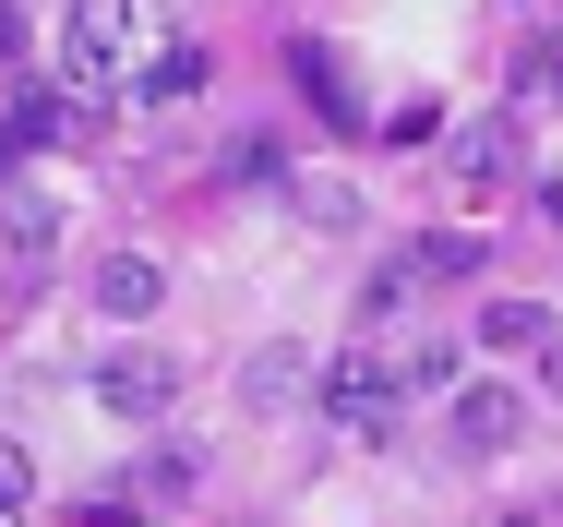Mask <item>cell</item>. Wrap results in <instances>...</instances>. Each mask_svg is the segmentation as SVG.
I'll return each instance as SVG.
<instances>
[{"label":"cell","mask_w":563,"mask_h":527,"mask_svg":"<svg viewBox=\"0 0 563 527\" xmlns=\"http://www.w3.org/2000/svg\"><path fill=\"white\" fill-rule=\"evenodd\" d=\"M347 443H384V431H408V372H384V360H324V396H312Z\"/></svg>","instance_id":"cell-2"},{"label":"cell","mask_w":563,"mask_h":527,"mask_svg":"<svg viewBox=\"0 0 563 527\" xmlns=\"http://www.w3.org/2000/svg\"><path fill=\"white\" fill-rule=\"evenodd\" d=\"M432 132H444V108H432V97H408V108H384V144H432Z\"/></svg>","instance_id":"cell-16"},{"label":"cell","mask_w":563,"mask_h":527,"mask_svg":"<svg viewBox=\"0 0 563 527\" xmlns=\"http://www.w3.org/2000/svg\"><path fill=\"white\" fill-rule=\"evenodd\" d=\"M312 396H324V360H312V348H252V372H240V408L288 420V408H312Z\"/></svg>","instance_id":"cell-5"},{"label":"cell","mask_w":563,"mask_h":527,"mask_svg":"<svg viewBox=\"0 0 563 527\" xmlns=\"http://www.w3.org/2000/svg\"><path fill=\"white\" fill-rule=\"evenodd\" d=\"M97 408H109V420H168V408H180V360H168V348H109V360H97Z\"/></svg>","instance_id":"cell-3"},{"label":"cell","mask_w":563,"mask_h":527,"mask_svg":"<svg viewBox=\"0 0 563 527\" xmlns=\"http://www.w3.org/2000/svg\"><path fill=\"white\" fill-rule=\"evenodd\" d=\"M120 504H132V516H180V504H192V455H180V443H156V455L132 468V492H120Z\"/></svg>","instance_id":"cell-10"},{"label":"cell","mask_w":563,"mask_h":527,"mask_svg":"<svg viewBox=\"0 0 563 527\" xmlns=\"http://www.w3.org/2000/svg\"><path fill=\"white\" fill-rule=\"evenodd\" d=\"M73 132H85V108H73V97H12V120H0V144H12V156L73 144Z\"/></svg>","instance_id":"cell-12"},{"label":"cell","mask_w":563,"mask_h":527,"mask_svg":"<svg viewBox=\"0 0 563 527\" xmlns=\"http://www.w3.org/2000/svg\"><path fill=\"white\" fill-rule=\"evenodd\" d=\"M156 300H168V264H156V252H109V264H97V312L109 323H144Z\"/></svg>","instance_id":"cell-9"},{"label":"cell","mask_w":563,"mask_h":527,"mask_svg":"<svg viewBox=\"0 0 563 527\" xmlns=\"http://www.w3.org/2000/svg\"><path fill=\"white\" fill-rule=\"evenodd\" d=\"M0 527H24V516H0Z\"/></svg>","instance_id":"cell-21"},{"label":"cell","mask_w":563,"mask_h":527,"mask_svg":"<svg viewBox=\"0 0 563 527\" xmlns=\"http://www.w3.org/2000/svg\"><path fill=\"white\" fill-rule=\"evenodd\" d=\"M408 396H455V348H420L408 360Z\"/></svg>","instance_id":"cell-17"},{"label":"cell","mask_w":563,"mask_h":527,"mask_svg":"<svg viewBox=\"0 0 563 527\" xmlns=\"http://www.w3.org/2000/svg\"><path fill=\"white\" fill-rule=\"evenodd\" d=\"M24 504H36V455L0 431V516H24Z\"/></svg>","instance_id":"cell-15"},{"label":"cell","mask_w":563,"mask_h":527,"mask_svg":"<svg viewBox=\"0 0 563 527\" xmlns=\"http://www.w3.org/2000/svg\"><path fill=\"white\" fill-rule=\"evenodd\" d=\"M0 240H12L24 264H36V252L60 240V205H48V193H0Z\"/></svg>","instance_id":"cell-14"},{"label":"cell","mask_w":563,"mask_h":527,"mask_svg":"<svg viewBox=\"0 0 563 527\" xmlns=\"http://www.w3.org/2000/svg\"><path fill=\"white\" fill-rule=\"evenodd\" d=\"M444 168L467 180V193H504V180H528V132H516V120H467V132L444 144Z\"/></svg>","instance_id":"cell-6"},{"label":"cell","mask_w":563,"mask_h":527,"mask_svg":"<svg viewBox=\"0 0 563 527\" xmlns=\"http://www.w3.org/2000/svg\"><path fill=\"white\" fill-rule=\"evenodd\" d=\"M540 205H552V228H563V180H552V193H540Z\"/></svg>","instance_id":"cell-20"},{"label":"cell","mask_w":563,"mask_h":527,"mask_svg":"<svg viewBox=\"0 0 563 527\" xmlns=\"http://www.w3.org/2000/svg\"><path fill=\"white\" fill-rule=\"evenodd\" d=\"M156 12L144 0H73V24H60V61H73V85L85 97H120V85H144L156 73Z\"/></svg>","instance_id":"cell-1"},{"label":"cell","mask_w":563,"mask_h":527,"mask_svg":"<svg viewBox=\"0 0 563 527\" xmlns=\"http://www.w3.org/2000/svg\"><path fill=\"white\" fill-rule=\"evenodd\" d=\"M205 85H217V61H205L192 36H168V48H156V73H144L132 97H144V108H180V97H205Z\"/></svg>","instance_id":"cell-11"},{"label":"cell","mask_w":563,"mask_h":527,"mask_svg":"<svg viewBox=\"0 0 563 527\" xmlns=\"http://www.w3.org/2000/svg\"><path fill=\"white\" fill-rule=\"evenodd\" d=\"M288 85H300V97L324 108L336 132H384V120L360 108V85H347V48H324V36H288Z\"/></svg>","instance_id":"cell-4"},{"label":"cell","mask_w":563,"mask_h":527,"mask_svg":"<svg viewBox=\"0 0 563 527\" xmlns=\"http://www.w3.org/2000/svg\"><path fill=\"white\" fill-rule=\"evenodd\" d=\"M540 396H552V408H563V348H552V360H540Z\"/></svg>","instance_id":"cell-19"},{"label":"cell","mask_w":563,"mask_h":527,"mask_svg":"<svg viewBox=\"0 0 563 527\" xmlns=\"http://www.w3.org/2000/svg\"><path fill=\"white\" fill-rule=\"evenodd\" d=\"M12 48H24V12H12V0H0V61H12Z\"/></svg>","instance_id":"cell-18"},{"label":"cell","mask_w":563,"mask_h":527,"mask_svg":"<svg viewBox=\"0 0 563 527\" xmlns=\"http://www.w3.org/2000/svg\"><path fill=\"white\" fill-rule=\"evenodd\" d=\"M479 264H492V252H479L467 228H420V240H408V276H420V288H444V276H479Z\"/></svg>","instance_id":"cell-13"},{"label":"cell","mask_w":563,"mask_h":527,"mask_svg":"<svg viewBox=\"0 0 563 527\" xmlns=\"http://www.w3.org/2000/svg\"><path fill=\"white\" fill-rule=\"evenodd\" d=\"M455 455H516V431H528V408H516V384H455Z\"/></svg>","instance_id":"cell-7"},{"label":"cell","mask_w":563,"mask_h":527,"mask_svg":"<svg viewBox=\"0 0 563 527\" xmlns=\"http://www.w3.org/2000/svg\"><path fill=\"white\" fill-rule=\"evenodd\" d=\"M479 348H492V360H528V372H540V360L563 348V323L540 312V300H479Z\"/></svg>","instance_id":"cell-8"}]
</instances>
